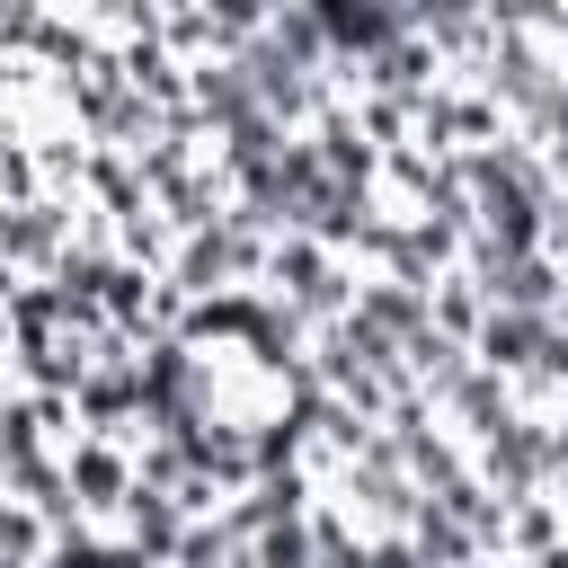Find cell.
<instances>
[{
  "label": "cell",
  "mask_w": 568,
  "mask_h": 568,
  "mask_svg": "<svg viewBox=\"0 0 568 568\" xmlns=\"http://www.w3.org/2000/svg\"><path fill=\"white\" fill-rule=\"evenodd\" d=\"M151 408L178 435V453H195L213 479H248L302 426V364H293V346L275 337L266 311L213 302V311H195L160 337Z\"/></svg>",
  "instance_id": "obj_1"
},
{
  "label": "cell",
  "mask_w": 568,
  "mask_h": 568,
  "mask_svg": "<svg viewBox=\"0 0 568 568\" xmlns=\"http://www.w3.org/2000/svg\"><path fill=\"white\" fill-rule=\"evenodd\" d=\"M18 346L53 390H71L89 408L151 390V364H160V337H151L142 293L124 275H62V284L27 293L18 302Z\"/></svg>",
  "instance_id": "obj_2"
}]
</instances>
